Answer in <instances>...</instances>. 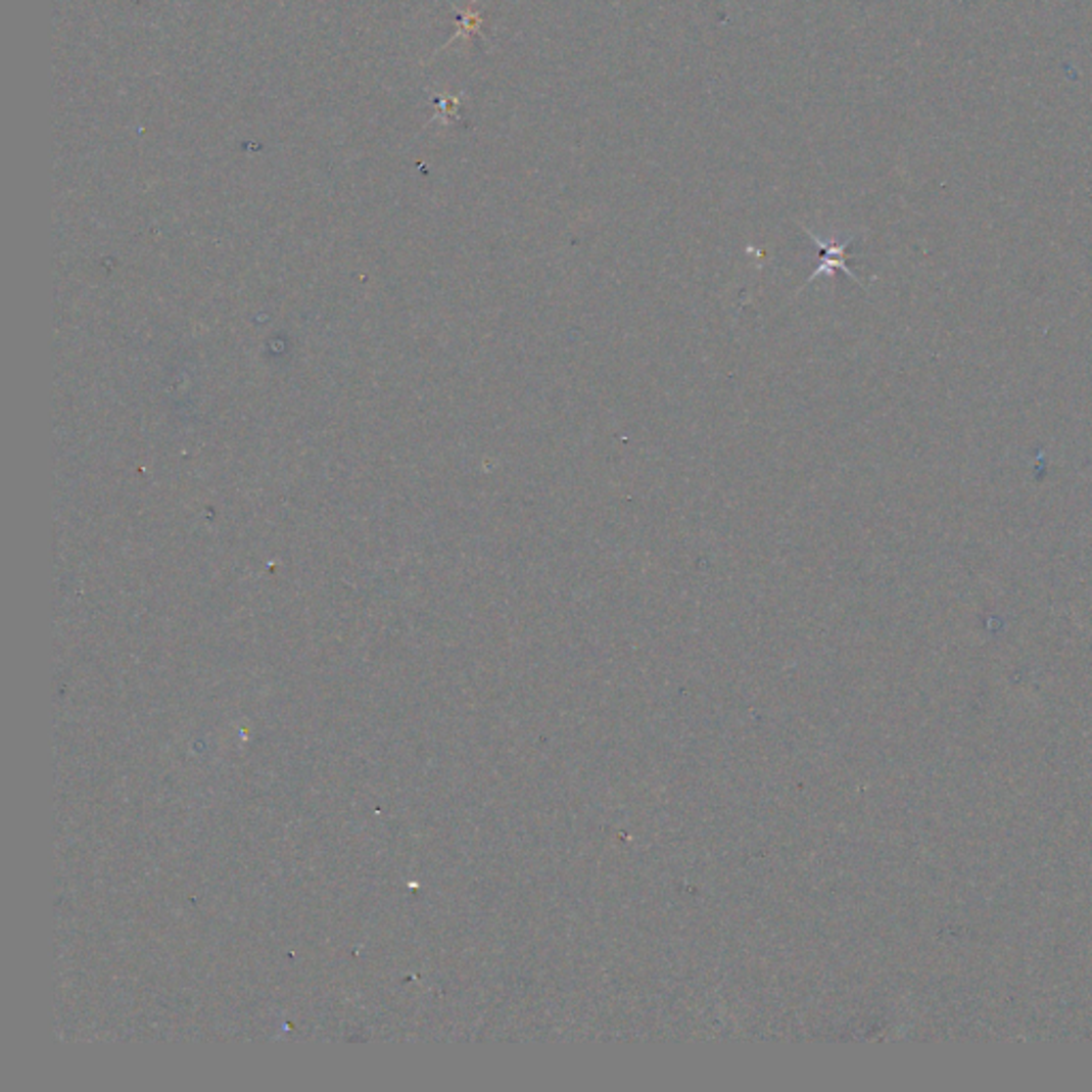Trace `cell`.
Returning a JSON list of instances; mask_svg holds the SVG:
<instances>
[{
    "label": "cell",
    "mask_w": 1092,
    "mask_h": 1092,
    "mask_svg": "<svg viewBox=\"0 0 1092 1092\" xmlns=\"http://www.w3.org/2000/svg\"><path fill=\"white\" fill-rule=\"evenodd\" d=\"M807 235L815 241V246L819 248V265H817V270L807 278L805 286H809L813 280H817V278H821V276H833L835 272H843L845 276H849L854 282L862 284V282L858 280V276H856L852 270H849V265H847V252H849V246H852V241H854V239H847V241H835V239L821 241V239H819L817 235H813L811 231H807ZM805 286H803V288H805ZM803 288H800V290H803Z\"/></svg>",
    "instance_id": "cell-1"
}]
</instances>
